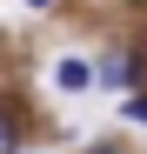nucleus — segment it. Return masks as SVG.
<instances>
[{
    "label": "nucleus",
    "instance_id": "nucleus-5",
    "mask_svg": "<svg viewBox=\"0 0 147 154\" xmlns=\"http://www.w3.org/2000/svg\"><path fill=\"white\" fill-rule=\"evenodd\" d=\"M27 7H54V0H27Z\"/></svg>",
    "mask_w": 147,
    "mask_h": 154
},
{
    "label": "nucleus",
    "instance_id": "nucleus-4",
    "mask_svg": "<svg viewBox=\"0 0 147 154\" xmlns=\"http://www.w3.org/2000/svg\"><path fill=\"white\" fill-rule=\"evenodd\" d=\"M94 154H127V147H114V141H100V147H94Z\"/></svg>",
    "mask_w": 147,
    "mask_h": 154
},
{
    "label": "nucleus",
    "instance_id": "nucleus-3",
    "mask_svg": "<svg viewBox=\"0 0 147 154\" xmlns=\"http://www.w3.org/2000/svg\"><path fill=\"white\" fill-rule=\"evenodd\" d=\"M127 121H140V127H147V94H134V100H127Z\"/></svg>",
    "mask_w": 147,
    "mask_h": 154
},
{
    "label": "nucleus",
    "instance_id": "nucleus-1",
    "mask_svg": "<svg viewBox=\"0 0 147 154\" xmlns=\"http://www.w3.org/2000/svg\"><path fill=\"white\" fill-rule=\"evenodd\" d=\"M54 81H60V87H87V81H100V67H87V60H60Z\"/></svg>",
    "mask_w": 147,
    "mask_h": 154
},
{
    "label": "nucleus",
    "instance_id": "nucleus-2",
    "mask_svg": "<svg viewBox=\"0 0 147 154\" xmlns=\"http://www.w3.org/2000/svg\"><path fill=\"white\" fill-rule=\"evenodd\" d=\"M0 154H20V114L0 107Z\"/></svg>",
    "mask_w": 147,
    "mask_h": 154
}]
</instances>
